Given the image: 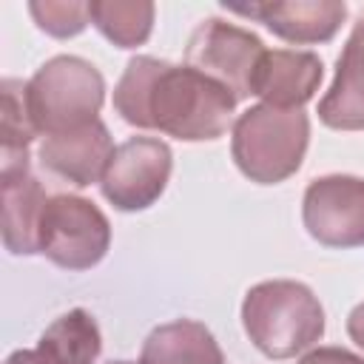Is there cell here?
Listing matches in <instances>:
<instances>
[{
    "mask_svg": "<svg viewBox=\"0 0 364 364\" xmlns=\"http://www.w3.org/2000/svg\"><path fill=\"white\" fill-rule=\"evenodd\" d=\"M154 3L145 0H91L88 17L94 28L119 48H136L151 37L154 28Z\"/></svg>",
    "mask_w": 364,
    "mask_h": 364,
    "instance_id": "cell-17",
    "label": "cell"
},
{
    "mask_svg": "<svg viewBox=\"0 0 364 364\" xmlns=\"http://www.w3.org/2000/svg\"><path fill=\"white\" fill-rule=\"evenodd\" d=\"M111 245L105 213L85 196H48L37 233V253L63 270H88L102 262Z\"/></svg>",
    "mask_w": 364,
    "mask_h": 364,
    "instance_id": "cell-5",
    "label": "cell"
},
{
    "mask_svg": "<svg viewBox=\"0 0 364 364\" xmlns=\"http://www.w3.org/2000/svg\"><path fill=\"white\" fill-rule=\"evenodd\" d=\"M28 11L34 17V23L51 34V37H77L85 26H88V3H77V0H34L28 3Z\"/></svg>",
    "mask_w": 364,
    "mask_h": 364,
    "instance_id": "cell-18",
    "label": "cell"
},
{
    "mask_svg": "<svg viewBox=\"0 0 364 364\" xmlns=\"http://www.w3.org/2000/svg\"><path fill=\"white\" fill-rule=\"evenodd\" d=\"M264 51L267 48L253 31L225 23L219 17H208L193 28L188 40L185 65L216 80L236 100H245L253 94L256 71Z\"/></svg>",
    "mask_w": 364,
    "mask_h": 364,
    "instance_id": "cell-6",
    "label": "cell"
},
{
    "mask_svg": "<svg viewBox=\"0 0 364 364\" xmlns=\"http://www.w3.org/2000/svg\"><path fill=\"white\" fill-rule=\"evenodd\" d=\"M225 9L259 20L276 37L299 46L333 40L347 17V6L341 0H264L245 6L225 3Z\"/></svg>",
    "mask_w": 364,
    "mask_h": 364,
    "instance_id": "cell-9",
    "label": "cell"
},
{
    "mask_svg": "<svg viewBox=\"0 0 364 364\" xmlns=\"http://www.w3.org/2000/svg\"><path fill=\"white\" fill-rule=\"evenodd\" d=\"M242 327L267 358H293L324 336V307L301 282H259L245 293Z\"/></svg>",
    "mask_w": 364,
    "mask_h": 364,
    "instance_id": "cell-2",
    "label": "cell"
},
{
    "mask_svg": "<svg viewBox=\"0 0 364 364\" xmlns=\"http://www.w3.org/2000/svg\"><path fill=\"white\" fill-rule=\"evenodd\" d=\"M301 222L324 247H364V179L318 176L301 199Z\"/></svg>",
    "mask_w": 364,
    "mask_h": 364,
    "instance_id": "cell-8",
    "label": "cell"
},
{
    "mask_svg": "<svg viewBox=\"0 0 364 364\" xmlns=\"http://www.w3.org/2000/svg\"><path fill=\"white\" fill-rule=\"evenodd\" d=\"M139 364H225V355L202 321L176 318L148 333Z\"/></svg>",
    "mask_w": 364,
    "mask_h": 364,
    "instance_id": "cell-14",
    "label": "cell"
},
{
    "mask_svg": "<svg viewBox=\"0 0 364 364\" xmlns=\"http://www.w3.org/2000/svg\"><path fill=\"white\" fill-rule=\"evenodd\" d=\"M347 336L353 338V344L358 350H364V301L350 310V316H347Z\"/></svg>",
    "mask_w": 364,
    "mask_h": 364,
    "instance_id": "cell-20",
    "label": "cell"
},
{
    "mask_svg": "<svg viewBox=\"0 0 364 364\" xmlns=\"http://www.w3.org/2000/svg\"><path fill=\"white\" fill-rule=\"evenodd\" d=\"M344 46H350L358 54V60L364 63V17H358V23L353 26V31H350V37H347Z\"/></svg>",
    "mask_w": 364,
    "mask_h": 364,
    "instance_id": "cell-21",
    "label": "cell"
},
{
    "mask_svg": "<svg viewBox=\"0 0 364 364\" xmlns=\"http://www.w3.org/2000/svg\"><path fill=\"white\" fill-rule=\"evenodd\" d=\"M321 57L313 51H296V48H273L264 51L253 94L273 108H301L321 82Z\"/></svg>",
    "mask_w": 364,
    "mask_h": 364,
    "instance_id": "cell-11",
    "label": "cell"
},
{
    "mask_svg": "<svg viewBox=\"0 0 364 364\" xmlns=\"http://www.w3.org/2000/svg\"><path fill=\"white\" fill-rule=\"evenodd\" d=\"M105 100L102 74L82 57L60 54L26 82V105L37 136H57L100 119Z\"/></svg>",
    "mask_w": 364,
    "mask_h": 364,
    "instance_id": "cell-4",
    "label": "cell"
},
{
    "mask_svg": "<svg viewBox=\"0 0 364 364\" xmlns=\"http://www.w3.org/2000/svg\"><path fill=\"white\" fill-rule=\"evenodd\" d=\"M296 364H364V358L344 347H316L304 353Z\"/></svg>",
    "mask_w": 364,
    "mask_h": 364,
    "instance_id": "cell-19",
    "label": "cell"
},
{
    "mask_svg": "<svg viewBox=\"0 0 364 364\" xmlns=\"http://www.w3.org/2000/svg\"><path fill=\"white\" fill-rule=\"evenodd\" d=\"M318 119L333 131H364V63L353 48H341L336 77L318 102Z\"/></svg>",
    "mask_w": 364,
    "mask_h": 364,
    "instance_id": "cell-15",
    "label": "cell"
},
{
    "mask_svg": "<svg viewBox=\"0 0 364 364\" xmlns=\"http://www.w3.org/2000/svg\"><path fill=\"white\" fill-rule=\"evenodd\" d=\"M102 336L94 316L74 307L54 318L34 347L14 350L6 364H97Z\"/></svg>",
    "mask_w": 364,
    "mask_h": 364,
    "instance_id": "cell-12",
    "label": "cell"
},
{
    "mask_svg": "<svg viewBox=\"0 0 364 364\" xmlns=\"http://www.w3.org/2000/svg\"><path fill=\"white\" fill-rule=\"evenodd\" d=\"M171 168L173 154L168 142L156 136H131L114 148L100 191L117 210H145L162 196Z\"/></svg>",
    "mask_w": 364,
    "mask_h": 364,
    "instance_id": "cell-7",
    "label": "cell"
},
{
    "mask_svg": "<svg viewBox=\"0 0 364 364\" xmlns=\"http://www.w3.org/2000/svg\"><path fill=\"white\" fill-rule=\"evenodd\" d=\"M111 154H114V142L102 119H94L68 134L43 136L37 148L40 165L51 176L71 182L77 188H88L91 182H100Z\"/></svg>",
    "mask_w": 364,
    "mask_h": 364,
    "instance_id": "cell-10",
    "label": "cell"
},
{
    "mask_svg": "<svg viewBox=\"0 0 364 364\" xmlns=\"http://www.w3.org/2000/svg\"><path fill=\"white\" fill-rule=\"evenodd\" d=\"M108 364H136V361H108Z\"/></svg>",
    "mask_w": 364,
    "mask_h": 364,
    "instance_id": "cell-22",
    "label": "cell"
},
{
    "mask_svg": "<svg viewBox=\"0 0 364 364\" xmlns=\"http://www.w3.org/2000/svg\"><path fill=\"white\" fill-rule=\"evenodd\" d=\"M3 91V114H0V136H3V162H0V176H11V173H23L31 171V156L28 148L37 136L34 122L28 117V105H26V82L6 77L0 82Z\"/></svg>",
    "mask_w": 364,
    "mask_h": 364,
    "instance_id": "cell-16",
    "label": "cell"
},
{
    "mask_svg": "<svg viewBox=\"0 0 364 364\" xmlns=\"http://www.w3.org/2000/svg\"><path fill=\"white\" fill-rule=\"evenodd\" d=\"M310 142V119L301 108L250 105L233 122L230 154L236 168L259 185H276L301 168Z\"/></svg>",
    "mask_w": 364,
    "mask_h": 364,
    "instance_id": "cell-3",
    "label": "cell"
},
{
    "mask_svg": "<svg viewBox=\"0 0 364 364\" xmlns=\"http://www.w3.org/2000/svg\"><path fill=\"white\" fill-rule=\"evenodd\" d=\"M3 188V245L14 256L37 253V233L43 208L48 202L46 188L31 171L0 176Z\"/></svg>",
    "mask_w": 364,
    "mask_h": 364,
    "instance_id": "cell-13",
    "label": "cell"
},
{
    "mask_svg": "<svg viewBox=\"0 0 364 364\" xmlns=\"http://www.w3.org/2000/svg\"><path fill=\"white\" fill-rule=\"evenodd\" d=\"M236 102L225 85L202 71L145 54L128 60L114 88V108L128 125L162 131L185 142L222 136Z\"/></svg>",
    "mask_w": 364,
    "mask_h": 364,
    "instance_id": "cell-1",
    "label": "cell"
}]
</instances>
